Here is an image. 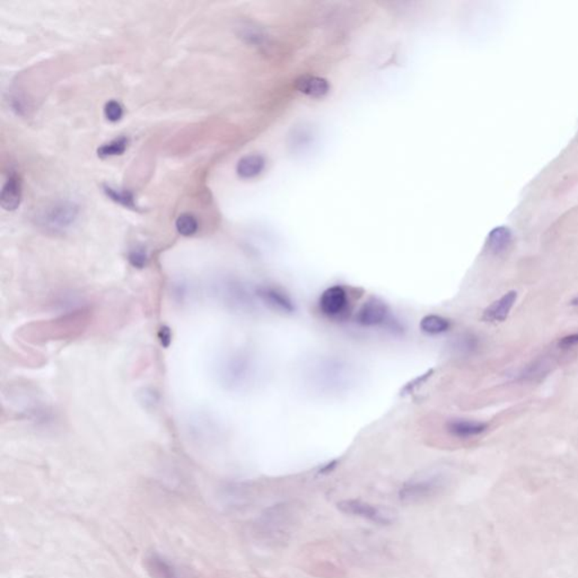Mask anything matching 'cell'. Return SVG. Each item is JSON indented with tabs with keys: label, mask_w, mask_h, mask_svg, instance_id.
<instances>
[{
	"label": "cell",
	"mask_w": 578,
	"mask_h": 578,
	"mask_svg": "<svg viewBox=\"0 0 578 578\" xmlns=\"http://www.w3.org/2000/svg\"><path fill=\"white\" fill-rule=\"evenodd\" d=\"M356 322L365 328H380L393 326L391 311L385 301L378 297H370L357 311Z\"/></svg>",
	"instance_id": "cell-6"
},
{
	"label": "cell",
	"mask_w": 578,
	"mask_h": 578,
	"mask_svg": "<svg viewBox=\"0 0 578 578\" xmlns=\"http://www.w3.org/2000/svg\"><path fill=\"white\" fill-rule=\"evenodd\" d=\"M578 345V333H573V335L566 336L560 340V347L562 348H572Z\"/></svg>",
	"instance_id": "cell-24"
},
{
	"label": "cell",
	"mask_w": 578,
	"mask_h": 578,
	"mask_svg": "<svg viewBox=\"0 0 578 578\" xmlns=\"http://www.w3.org/2000/svg\"><path fill=\"white\" fill-rule=\"evenodd\" d=\"M432 373H433V370H428L427 373L420 375L419 378H414V381L407 384L406 387H403L402 395H411L414 390L418 389L422 385V383H425L427 381L428 378L432 376Z\"/></svg>",
	"instance_id": "cell-22"
},
{
	"label": "cell",
	"mask_w": 578,
	"mask_h": 578,
	"mask_svg": "<svg viewBox=\"0 0 578 578\" xmlns=\"http://www.w3.org/2000/svg\"><path fill=\"white\" fill-rule=\"evenodd\" d=\"M446 487V479L441 473L422 474L403 483L399 499L406 505H418L439 496Z\"/></svg>",
	"instance_id": "cell-1"
},
{
	"label": "cell",
	"mask_w": 578,
	"mask_h": 578,
	"mask_svg": "<svg viewBox=\"0 0 578 578\" xmlns=\"http://www.w3.org/2000/svg\"><path fill=\"white\" fill-rule=\"evenodd\" d=\"M130 264L136 269H144L149 263V255L144 247H134L128 255Z\"/></svg>",
	"instance_id": "cell-20"
},
{
	"label": "cell",
	"mask_w": 578,
	"mask_h": 578,
	"mask_svg": "<svg viewBox=\"0 0 578 578\" xmlns=\"http://www.w3.org/2000/svg\"><path fill=\"white\" fill-rule=\"evenodd\" d=\"M447 432L461 439H471L481 435L488 428L487 424L477 420L451 419L446 424Z\"/></svg>",
	"instance_id": "cell-9"
},
{
	"label": "cell",
	"mask_w": 578,
	"mask_h": 578,
	"mask_svg": "<svg viewBox=\"0 0 578 578\" xmlns=\"http://www.w3.org/2000/svg\"><path fill=\"white\" fill-rule=\"evenodd\" d=\"M255 294L264 304L272 307V310L285 314H293L296 311V305L291 297L280 288L270 285L259 286Z\"/></svg>",
	"instance_id": "cell-7"
},
{
	"label": "cell",
	"mask_w": 578,
	"mask_h": 578,
	"mask_svg": "<svg viewBox=\"0 0 578 578\" xmlns=\"http://www.w3.org/2000/svg\"><path fill=\"white\" fill-rule=\"evenodd\" d=\"M144 566L151 578H183L176 564L159 552L147 555Z\"/></svg>",
	"instance_id": "cell-8"
},
{
	"label": "cell",
	"mask_w": 578,
	"mask_h": 578,
	"mask_svg": "<svg viewBox=\"0 0 578 578\" xmlns=\"http://www.w3.org/2000/svg\"><path fill=\"white\" fill-rule=\"evenodd\" d=\"M159 343L162 345L164 348H168L171 343H172V331L170 328L166 326H163L159 331Z\"/></svg>",
	"instance_id": "cell-23"
},
{
	"label": "cell",
	"mask_w": 578,
	"mask_h": 578,
	"mask_svg": "<svg viewBox=\"0 0 578 578\" xmlns=\"http://www.w3.org/2000/svg\"><path fill=\"white\" fill-rule=\"evenodd\" d=\"M512 243V233L506 228H497L488 235L487 247L493 255L504 253Z\"/></svg>",
	"instance_id": "cell-14"
},
{
	"label": "cell",
	"mask_w": 578,
	"mask_h": 578,
	"mask_svg": "<svg viewBox=\"0 0 578 578\" xmlns=\"http://www.w3.org/2000/svg\"><path fill=\"white\" fill-rule=\"evenodd\" d=\"M319 310L330 320H341L347 316L350 305L349 294L343 286L326 288L319 299Z\"/></svg>",
	"instance_id": "cell-5"
},
{
	"label": "cell",
	"mask_w": 578,
	"mask_h": 578,
	"mask_svg": "<svg viewBox=\"0 0 578 578\" xmlns=\"http://www.w3.org/2000/svg\"><path fill=\"white\" fill-rule=\"evenodd\" d=\"M338 508L345 514L358 516L380 525H390L395 523L397 520V513L389 507L376 506L356 499H348L338 503Z\"/></svg>",
	"instance_id": "cell-3"
},
{
	"label": "cell",
	"mask_w": 578,
	"mask_h": 578,
	"mask_svg": "<svg viewBox=\"0 0 578 578\" xmlns=\"http://www.w3.org/2000/svg\"><path fill=\"white\" fill-rule=\"evenodd\" d=\"M294 512L289 505H274L259 518L255 524L257 533L266 540L282 542L289 535L294 524Z\"/></svg>",
	"instance_id": "cell-2"
},
{
	"label": "cell",
	"mask_w": 578,
	"mask_h": 578,
	"mask_svg": "<svg viewBox=\"0 0 578 578\" xmlns=\"http://www.w3.org/2000/svg\"><path fill=\"white\" fill-rule=\"evenodd\" d=\"M549 365L543 360H537L530 365L521 373L522 380H537L548 372Z\"/></svg>",
	"instance_id": "cell-19"
},
{
	"label": "cell",
	"mask_w": 578,
	"mask_h": 578,
	"mask_svg": "<svg viewBox=\"0 0 578 578\" xmlns=\"http://www.w3.org/2000/svg\"><path fill=\"white\" fill-rule=\"evenodd\" d=\"M266 168V159L261 155H247L240 159L236 172L242 178H253L260 176Z\"/></svg>",
	"instance_id": "cell-13"
},
{
	"label": "cell",
	"mask_w": 578,
	"mask_h": 578,
	"mask_svg": "<svg viewBox=\"0 0 578 578\" xmlns=\"http://www.w3.org/2000/svg\"><path fill=\"white\" fill-rule=\"evenodd\" d=\"M105 114L107 120L117 122L122 118L124 114V109L121 107L120 103L117 101L107 102L105 107Z\"/></svg>",
	"instance_id": "cell-21"
},
{
	"label": "cell",
	"mask_w": 578,
	"mask_h": 578,
	"mask_svg": "<svg viewBox=\"0 0 578 578\" xmlns=\"http://www.w3.org/2000/svg\"><path fill=\"white\" fill-rule=\"evenodd\" d=\"M78 207L70 201H58L49 205L38 217L42 228L50 232H63L76 222Z\"/></svg>",
	"instance_id": "cell-4"
},
{
	"label": "cell",
	"mask_w": 578,
	"mask_h": 578,
	"mask_svg": "<svg viewBox=\"0 0 578 578\" xmlns=\"http://www.w3.org/2000/svg\"><path fill=\"white\" fill-rule=\"evenodd\" d=\"M518 293L512 291L505 294L504 296L493 301L491 306L486 309L483 319L487 322H503L506 320L510 310L515 304Z\"/></svg>",
	"instance_id": "cell-10"
},
{
	"label": "cell",
	"mask_w": 578,
	"mask_h": 578,
	"mask_svg": "<svg viewBox=\"0 0 578 578\" xmlns=\"http://www.w3.org/2000/svg\"><path fill=\"white\" fill-rule=\"evenodd\" d=\"M127 146H128V140H127V138L121 137L101 146L97 153H99V156L101 157L117 156V155L124 153Z\"/></svg>",
	"instance_id": "cell-17"
},
{
	"label": "cell",
	"mask_w": 578,
	"mask_h": 578,
	"mask_svg": "<svg viewBox=\"0 0 578 578\" xmlns=\"http://www.w3.org/2000/svg\"><path fill=\"white\" fill-rule=\"evenodd\" d=\"M105 191L107 197H110L115 203H120L127 208L137 209L134 196L130 192L121 191V190L113 189L111 187H105Z\"/></svg>",
	"instance_id": "cell-18"
},
{
	"label": "cell",
	"mask_w": 578,
	"mask_h": 578,
	"mask_svg": "<svg viewBox=\"0 0 578 578\" xmlns=\"http://www.w3.org/2000/svg\"><path fill=\"white\" fill-rule=\"evenodd\" d=\"M22 199V184L21 180L16 174H11L7 181L4 184L3 191H1V207L5 210H15L18 208L19 203Z\"/></svg>",
	"instance_id": "cell-12"
},
{
	"label": "cell",
	"mask_w": 578,
	"mask_h": 578,
	"mask_svg": "<svg viewBox=\"0 0 578 578\" xmlns=\"http://www.w3.org/2000/svg\"><path fill=\"white\" fill-rule=\"evenodd\" d=\"M295 87L299 93L312 97V99H322L330 92V84L322 77L306 76L299 77L295 82Z\"/></svg>",
	"instance_id": "cell-11"
},
{
	"label": "cell",
	"mask_w": 578,
	"mask_h": 578,
	"mask_svg": "<svg viewBox=\"0 0 578 578\" xmlns=\"http://www.w3.org/2000/svg\"><path fill=\"white\" fill-rule=\"evenodd\" d=\"M176 226L178 233L183 236L195 235L199 228L196 217L190 214L180 215L176 220Z\"/></svg>",
	"instance_id": "cell-16"
},
{
	"label": "cell",
	"mask_w": 578,
	"mask_h": 578,
	"mask_svg": "<svg viewBox=\"0 0 578 578\" xmlns=\"http://www.w3.org/2000/svg\"><path fill=\"white\" fill-rule=\"evenodd\" d=\"M570 304L574 305V306H578V296L575 297V299H574L573 301H572V303H570Z\"/></svg>",
	"instance_id": "cell-25"
},
{
	"label": "cell",
	"mask_w": 578,
	"mask_h": 578,
	"mask_svg": "<svg viewBox=\"0 0 578 578\" xmlns=\"http://www.w3.org/2000/svg\"><path fill=\"white\" fill-rule=\"evenodd\" d=\"M451 322L446 318L437 314H428L419 322V329L428 336L443 335L449 331Z\"/></svg>",
	"instance_id": "cell-15"
}]
</instances>
